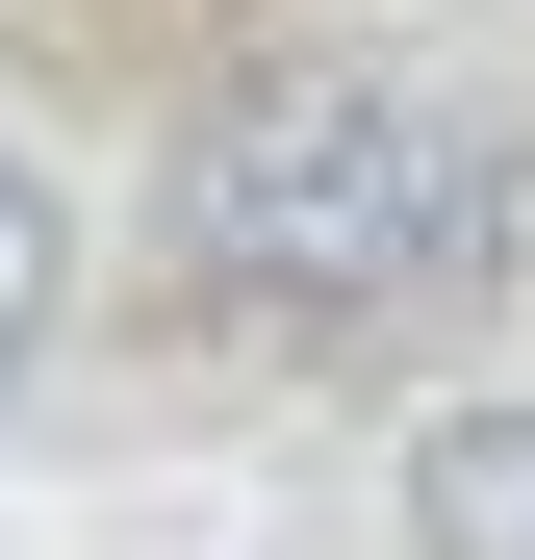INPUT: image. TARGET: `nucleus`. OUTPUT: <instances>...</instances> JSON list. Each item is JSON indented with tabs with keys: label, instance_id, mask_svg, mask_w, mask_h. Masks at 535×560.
<instances>
[{
	"label": "nucleus",
	"instance_id": "1",
	"mask_svg": "<svg viewBox=\"0 0 535 560\" xmlns=\"http://www.w3.org/2000/svg\"><path fill=\"white\" fill-rule=\"evenodd\" d=\"M153 255L230 331H460L535 255V103L460 51H255L178 103Z\"/></svg>",
	"mask_w": 535,
	"mask_h": 560
},
{
	"label": "nucleus",
	"instance_id": "2",
	"mask_svg": "<svg viewBox=\"0 0 535 560\" xmlns=\"http://www.w3.org/2000/svg\"><path fill=\"white\" fill-rule=\"evenodd\" d=\"M408 560H535V408L408 433Z\"/></svg>",
	"mask_w": 535,
	"mask_h": 560
},
{
	"label": "nucleus",
	"instance_id": "3",
	"mask_svg": "<svg viewBox=\"0 0 535 560\" xmlns=\"http://www.w3.org/2000/svg\"><path fill=\"white\" fill-rule=\"evenodd\" d=\"M51 306H77V205H51V153L0 128V383L51 357Z\"/></svg>",
	"mask_w": 535,
	"mask_h": 560
}]
</instances>
